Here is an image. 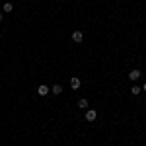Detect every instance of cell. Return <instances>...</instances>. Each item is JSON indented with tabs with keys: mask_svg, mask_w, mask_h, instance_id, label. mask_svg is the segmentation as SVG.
Wrapping results in <instances>:
<instances>
[{
	"mask_svg": "<svg viewBox=\"0 0 146 146\" xmlns=\"http://www.w3.org/2000/svg\"><path fill=\"white\" fill-rule=\"evenodd\" d=\"M96 119H98V113H96V109H90V111H86V121L94 123Z\"/></svg>",
	"mask_w": 146,
	"mask_h": 146,
	"instance_id": "cell-1",
	"label": "cell"
},
{
	"mask_svg": "<svg viewBox=\"0 0 146 146\" xmlns=\"http://www.w3.org/2000/svg\"><path fill=\"white\" fill-rule=\"evenodd\" d=\"M129 78L133 80V82H136V80L140 78V70H138V68H135V70H131V72H129Z\"/></svg>",
	"mask_w": 146,
	"mask_h": 146,
	"instance_id": "cell-2",
	"label": "cell"
},
{
	"mask_svg": "<svg viewBox=\"0 0 146 146\" xmlns=\"http://www.w3.org/2000/svg\"><path fill=\"white\" fill-rule=\"evenodd\" d=\"M72 39H74V41H76V43H82V41H84V33H82V31H78V29H76V31H74V33H72Z\"/></svg>",
	"mask_w": 146,
	"mask_h": 146,
	"instance_id": "cell-3",
	"label": "cell"
},
{
	"mask_svg": "<svg viewBox=\"0 0 146 146\" xmlns=\"http://www.w3.org/2000/svg\"><path fill=\"white\" fill-rule=\"evenodd\" d=\"M70 88H72V90H78L80 88V78H76V76L70 78Z\"/></svg>",
	"mask_w": 146,
	"mask_h": 146,
	"instance_id": "cell-4",
	"label": "cell"
},
{
	"mask_svg": "<svg viewBox=\"0 0 146 146\" xmlns=\"http://www.w3.org/2000/svg\"><path fill=\"white\" fill-rule=\"evenodd\" d=\"M49 92H51V88H47L45 84H43V86H39V88H37V94H39V96H47V94H49Z\"/></svg>",
	"mask_w": 146,
	"mask_h": 146,
	"instance_id": "cell-5",
	"label": "cell"
},
{
	"mask_svg": "<svg viewBox=\"0 0 146 146\" xmlns=\"http://www.w3.org/2000/svg\"><path fill=\"white\" fill-rule=\"evenodd\" d=\"M51 92H53L55 96H60V94H62V86H60V84H55V86L51 88Z\"/></svg>",
	"mask_w": 146,
	"mask_h": 146,
	"instance_id": "cell-6",
	"label": "cell"
},
{
	"mask_svg": "<svg viewBox=\"0 0 146 146\" xmlns=\"http://www.w3.org/2000/svg\"><path fill=\"white\" fill-rule=\"evenodd\" d=\"M78 107H80V109H86V107H88V100H86V98L78 100Z\"/></svg>",
	"mask_w": 146,
	"mask_h": 146,
	"instance_id": "cell-7",
	"label": "cell"
},
{
	"mask_svg": "<svg viewBox=\"0 0 146 146\" xmlns=\"http://www.w3.org/2000/svg\"><path fill=\"white\" fill-rule=\"evenodd\" d=\"M131 94H133V96H138V94H140V86H133V88H131Z\"/></svg>",
	"mask_w": 146,
	"mask_h": 146,
	"instance_id": "cell-8",
	"label": "cell"
},
{
	"mask_svg": "<svg viewBox=\"0 0 146 146\" xmlns=\"http://www.w3.org/2000/svg\"><path fill=\"white\" fill-rule=\"evenodd\" d=\"M2 10H4V12H12V4H10V2H6V4H4V8H2Z\"/></svg>",
	"mask_w": 146,
	"mask_h": 146,
	"instance_id": "cell-9",
	"label": "cell"
},
{
	"mask_svg": "<svg viewBox=\"0 0 146 146\" xmlns=\"http://www.w3.org/2000/svg\"><path fill=\"white\" fill-rule=\"evenodd\" d=\"M2 18H4V14H2V12H0V22H2Z\"/></svg>",
	"mask_w": 146,
	"mask_h": 146,
	"instance_id": "cell-10",
	"label": "cell"
},
{
	"mask_svg": "<svg viewBox=\"0 0 146 146\" xmlns=\"http://www.w3.org/2000/svg\"><path fill=\"white\" fill-rule=\"evenodd\" d=\"M142 92H146V84H144V86H142Z\"/></svg>",
	"mask_w": 146,
	"mask_h": 146,
	"instance_id": "cell-11",
	"label": "cell"
}]
</instances>
